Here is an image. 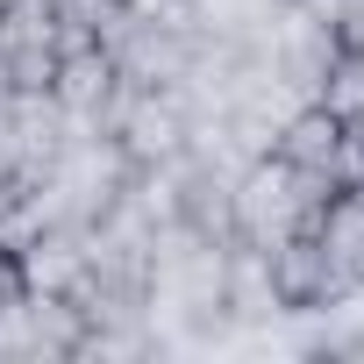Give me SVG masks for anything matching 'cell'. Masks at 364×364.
Segmentation results:
<instances>
[{
    "mask_svg": "<svg viewBox=\"0 0 364 364\" xmlns=\"http://www.w3.org/2000/svg\"><path fill=\"white\" fill-rule=\"evenodd\" d=\"M314 215L300 208V193H293V164H279L272 150L264 157H250L243 171H236V236L243 243H257V250H272L279 236H293V229H307Z\"/></svg>",
    "mask_w": 364,
    "mask_h": 364,
    "instance_id": "6da1fadb",
    "label": "cell"
},
{
    "mask_svg": "<svg viewBox=\"0 0 364 364\" xmlns=\"http://www.w3.org/2000/svg\"><path fill=\"white\" fill-rule=\"evenodd\" d=\"M272 293H279V307L286 314H314V307H336L357 279L314 243V229H293V236H279L272 250Z\"/></svg>",
    "mask_w": 364,
    "mask_h": 364,
    "instance_id": "7a4b0ae2",
    "label": "cell"
},
{
    "mask_svg": "<svg viewBox=\"0 0 364 364\" xmlns=\"http://www.w3.org/2000/svg\"><path fill=\"white\" fill-rule=\"evenodd\" d=\"M15 264H22V286H29V293H79L86 272H93V257H86V229H43Z\"/></svg>",
    "mask_w": 364,
    "mask_h": 364,
    "instance_id": "3957f363",
    "label": "cell"
},
{
    "mask_svg": "<svg viewBox=\"0 0 364 364\" xmlns=\"http://www.w3.org/2000/svg\"><path fill=\"white\" fill-rule=\"evenodd\" d=\"M114 58L100 50V43H86V50H65L58 58V72H50V93H58V107L72 114V122H93L100 114V100L114 93Z\"/></svg>",
    "mask_w": 364,
    "mask_h": 364,
    "instance_id": "277c9868",
    "label": "cell"
},
{
    "mask_svg": "<svg viewBox=\"0 0 364 364\" xmlns=\"http://www.w3.org/2000/svg\"><path fill=\"white\" fill-rule=\"evenodd\" d=\"M336 136H343V122H336L321 100H300V107L279 122V136H272V157H279V164H293V171H328V157H336Z\"/></svg>",
    "mask_w": 364,
    "mask_h": 364,
    "instance_id": "5b68a950",
    "label": "cell"
},
{
    "mask_svg": "<svg viewBox=\"0 0 364 364\" xmlns=\"http://www.w3.org/2000/svg\"><path fill=\"white\" fill-rule=\"evenodd\" d=\"M43 229H50V222H43L36 193H29V186H8V200H0V257H22Z\"/></svg>",
    "mask_w": 364,
    "mask_h": 364,
    "instance_id": "8992f818",
    "label": "cell"
},
{
    "mask_svg": "<svg viewBox=\"0 0 364 364\" xmlns=\"http://www.w3.org/2000/svg\"><path fill=\"white\" fill-rule=\"evenodd\" d=\"M328 29H336L343 50H364V0H336V22Z\"/></svg>",
    "mask_w": 364,
    "mask_h": 364,
    "instance_id": "52a82bcc",
    "label": "cell"
},
{
    "mask_svg": "<svg viewBox=\"0 0 364 364\" xmlns=\"http://www.w3.org/2000/svg\"><path fill=\"white\" fill-rule=\"evenodd\" d=\"M22 300H29V286H22V264H15V257H0V314H15Z\"/></svg>",
    "mask_w": 364,
    "mask_h": 364,
    "instance_id": "ba28073f",
    "label": "cell"
},
{
    "mask_svg": "<svg viewBox=\"0 0 364 364\" xmlns=\"http://www.w3.org/2000/svg\"><path fill=\"white\" fill-rule=\"evenodd\" d=\"M15 100V72H8V58H0V107Z\"/></svg>",
    "mask_w": 364,
    "mask_h": 364,
    "instance_id": "9c48e42d",
    "label": "cell"
}]
</instances>
